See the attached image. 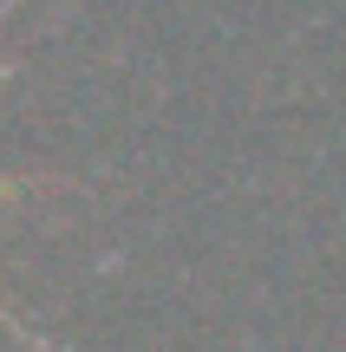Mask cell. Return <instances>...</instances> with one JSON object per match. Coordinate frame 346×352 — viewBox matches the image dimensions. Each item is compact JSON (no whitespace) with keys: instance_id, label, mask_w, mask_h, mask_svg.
<instances>
[{"instance_id":"6da1fadb","label":"cell","mask_w":346,"mask_h":352,"mask_svg":"<svg viewBox=\"0 0 346 352\" xmlns=\"http://www.w3.org/2000/svg\"><path fill=\"white\" fill-rule=\"evenodd\" d=\"M0 78H7V65H0ZM0 320H7V327H13V333H20V340H26V346H33V352H46V340H39V333H33V327H20V314H13V307H7V300H0Z\"/></svg>"}]
</instances>
